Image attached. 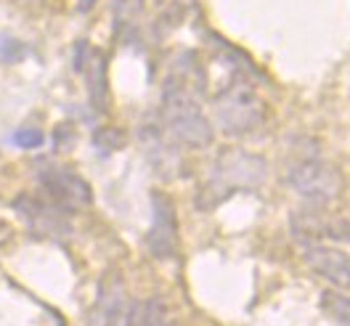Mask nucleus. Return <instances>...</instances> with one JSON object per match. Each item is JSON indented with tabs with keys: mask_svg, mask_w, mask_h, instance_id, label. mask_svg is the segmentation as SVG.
<instances>
[{
	"mask_svg": "<svg viewBox=\"0 0 350 326\" xmlns=\"http://www.w3.org/2000/svg\"><path fill=\"white\" fill-rule=\"evenodd\" d=\"M14 210L24 217V223L29 226L32 234L45 236V239H66L72 234V223H69V213L56 207L48 199H38V196L22 194L14 199Z\"/></svg>",
	"mask_w": 350,
	"mask_h": 326,
	"instance_id": "obj_6",
	"label": "nucleus"
},
{
	"mask_svg": "<svg viewBox=\"0 0 350 326\" xmlns=\"http://www.w3.org/2000/svg\"><path fill=\"white\" fill-rule=\"evenodd\" d=\"M38 180L43 186L48 202H53L56 207H62L66 213H75V210H83L93 202V191L88 186L85 178L62 167V165H48L38 173Z\"/></svg>",
	"mask_w": 350,
	"mask_h": 326,
	"instance_id": "obj_5",
	"label": "nucleus"
},
{
	"mask_svg": "<svg viewBox=\"0 0 350 326\" xmlns=\"http://www.w3.org/2000/svg\"><path fill=\"white\" fill-rule=\"evenodd\" d=\"M319 305H321L324 316H327L334 326H350V297L345 292H340V289H327V292H321Z\"/></svg>",
	"mask_w": 350,
	"mask_h": 326,
	"instance_id": "obj_13",
	"label": "nucleus"
},
{
	"mask_svg": "<svg viewBox=\"0 0 350 326\" xmlns=\"http://www.w3.org/2000/svg\"><path fill=\"white\" fill-rule=\"evenodd\" d=\"M286 183H289V189L295 194L303 196L306 202L316 204V207H324L329 202H334L337 196L342 194V186H345L340 170L332 162L321 159L316 149L308 154H300L297 159L289 162Z\"/></svg>",
	"mask_w": 350,
	"mask_h": 326,
	"instance_id": "obj_4",
	"label": "nucleus"
},
{
	"mask_svg": "<svg viewBox=\"0 0 350 326\" xmlns=\"http://www.w3.org/2000/svg\"><path fill=\"white\" fill-rule=\"evenodd\" d=\"M128 308L131 303L125 297V284L120 282V276L109 273L98 284V297L88 313V326H120Z\"/></svg>",
	"mask_w": 350,
	"mask_h": 326,
	"instance_id": "obj_11",
	"label": "nucleus"
},
{
	"mask_svg": "<svg viewBox=\"0 0 350 326\" xmlns=\"http://www.w3.org/2000/svg\"><path fill=\"white\" fill-rule=\"evenodd\" d=\"M144 326H167L165 324V308L159 300H152L144 308Z\"/></svg>",
	"mask_w": 350,
	"mask_h": 326,
	"instance_id": "obj_18",
	"label": "nucleus"
},
{
	"mask_svg": "<svg viewBox=\"0 0 350 326\" xmlns=\"http://www.w3.org/2000/svg\"><path fill=\"white\" fill-rule=\"evenodd\" d=\"M154 220L146 234V249L157 260H173L178 252V217H175L173 199L162 191L152 194Z\"/></svg>",
	"mask_w": 350,
	"mask_h": 326,
	"instance_id": "obj_7",
	"label": "nucleus"
},
{
	"mask_svg": "<svg viewBox=\"0 0 350 326\" xmlns=\"http://www.w3.org/2000/svg\"><path fill=\"white\" fill-rule=\"evenodd\" d=\"M292 231L297 239H303V244H321V239L350 241V220L306 210V213H295Z\"/></svg>",
	"mask_w": 350,
	"mask_h": 326,
	"instance_id": "obj_10",
	"label": "nucleus"
},
{
	"mask_svg": "<svg viewBox=\"0 0 350 326\" xmlns=\"http://www.w3.org/2000/svg\"><path fill=\"white\" fill-rule=\"evenodd\" d=\"M24 53H27V48H24L19 40L0 38V62H5V64H16Z\"/></svg>",
	"mask_w": 350,
	"mask_h": 326,
	"instance_id": "obj_16",
	"label": "nucleus"
},
{
	"mask_svg": "<svg viewBox=\"0 0 350 326\" xmlns=\"http://www.w3.org/2000/svg\"><path fill=\"white\" fill-rule=\"evenodd\" d=\"M75 69L83 72L88 96L96 111H107L109 107V85H107V53L93 48L88 40L75 45Z\"/></svg>",
	"mask_w": 350,
	"mask_h": 326,
	"instance_id": "obj_8",
	"label": "nucleus"
},
{
	"mask_svg": "<svg viewBox=\"0 0 350 326\" xmlns=\"http://www.w3.org/2000/svg\"><path fill=\"white\" fill-rule=\"evenodd\" d=\"M215 122L226 135H250L265 122V104L255 90V83H250V77L234 74L226 85L218 90L215 101Z\"/></svg>",
	"mask_w": 350,
	"mask_h": 326,
	"instance_id": "obj_3",
	"label": "nucleus"
},
{
	"mask_svg": "<svg viewBox=\"0 0 350 326\" xmlns=\"http://www.w3.org/2000/svg\"><path fill=\"white\" fill-rule=\"evenodd\" d=\"M138 141H141V149L146 154V159L152 162V167L162 178H173L178 175L180 167V154L175 149L173 138L162 131L159 122H144L138 128Z\"/></svg>",
	"mask_w": 350,
	"mask_h": 326,
	"instance_id": "obj_9",
	"label": "nucleus"
},
{
	"mask_svg": "<svg viewBox=\"0 0 350 326\" xmlns=\"http://www.w3.org/2000/svg\"><path fill=\"white\" fill-rule=\"evenodd\" d=\"M96 5V0H80V11H90Z\"/></svg>",
	"mask_w": 350,
	"mask_h": 326,
	"instance_id": "obj_19",
	"label": "nucleus"
},
{
	"mask_svg": "<svg viewBox=\"0 0 350 326\" xmlns=\"http://www.w3.org/2000/svg\"><path fill=\"white\" fill-rule=\"evenodd\" d=\"M303 260L321 279L337 289H350V258L327 244H303Z\"/></svg>",
	"mask_w": 350,
	"mask_h": 326,
	"instance_id": "obj_12",
	"label": "nucleus"
},
{
	"mask_svg": "<svg viewBox=\"0 0 350 326\" xmlns=\"http://www.w3.org/2000/svg\"><path fill=\"white\" fill-rule=\"evenodd\" d=\"M265 178H268V162L262 157L237 149V146L223 149L215 157L204 186L199 189L197 207L207 213V210L218 207L220 202H226L228 196H234L237 191L260 189Z\"/></svg>",
	"mask_w": 350,
	"mask_h": 326,
	"instance_id": "obj_2",
	"label": "nucleus"
},
{
	"mask_svg": "<svg viewBox=\"0 0 350 326\" xmlns=\"http://www.w3.org/2000/svg\"><path fill=\"white\" fill-rule=\"evenodd\" d=\"M111 14L117 32H131L144 14V0H111Z\"/></svg>",
	"mask_w": 350,
	"mask_h": 326,
	"instance_id": "obj_14",
	"label": "nucleus"
},
{
	"mask_svg": "<svg viewBox=\"0 0 350 326\" xmlns=\"http://www.w3.org/2000/svg\"><path fill=\"white\" fill-rule=\"evenodd\" d=\"M207 85V74L199 64L194 51H183L173 64L162 85V109L159 125L173 138L189 149H204L213 144V125L202 111V93Z\"/></svg>",
	"mask_w": 350,
	"mask_h": 326,
	"instance_id": "obj_1",
	"label": "nucleus"
},
{
	"mask_svg": "<svg viewBox=\"0 0 350 326\" xmlns=\"http://www.w3.org/2000/svg\"><path fill=\"white\" fill-rule=\"evenodd\" d=\"M93 144L101 152H117V149L125 146V133L117 131V128H101V131H96V135H93Z\"/></svg>",
	"mask_w": 350,
	"mask_h": 326,
	"instance_id": "obj_15",
	"label": "nucleus"
},
{
	"mask_svg": "<svg viewBox=\"0 0 350 326\" xmlns=\"http://www.w3.org/2000/svg\"><path fill=\"white\" fill-rule=\"evenodd\" d=\"M14 144L22 149H38V146H43V133L38 128H19L14 133Z\"/></svg>",
	"mask_w": 350,
	"mask_h": 326,
	"instance_id": "obj_17",
	"label": "nucleus"
}]
</instances>
